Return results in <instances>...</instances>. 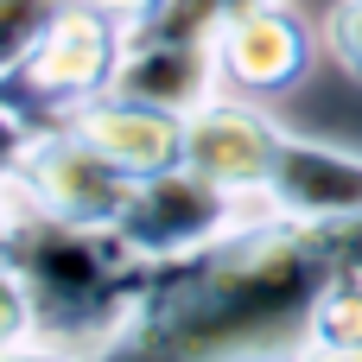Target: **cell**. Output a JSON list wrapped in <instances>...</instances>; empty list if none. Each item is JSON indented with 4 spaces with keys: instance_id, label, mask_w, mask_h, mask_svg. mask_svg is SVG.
<instances>
[{
    "instance_id": "cell-1",
    "label": "cell",
    "mask_w": 362,
    "mask_h": 362,
    "mask_svg": "<svg viewBox=\"0 0 362 362\" xmlns=\"http://www.w3.org/2000/svg\"><path fill=\"white\" fill-rule=\"evenodd\" d=\"M325 223L255 210L210 248L153 267L127 362H299L312 350L318 305L337 280Z\"/></svg>"
},
{
    "instance_id": "cell-2",
    "label": "cell",
    "mask_w": 362,
    "mask_h": 362,
    "mask_svg": "<svg viewBox=\"0 0 362 362\" xmlns=\"http://www.w3.org/2000/svg\"><path fill=\"white\" fill-rule=\"evenodd\" d=\"M153 261L115 229L64 223L6 185V344L45 337L64 350H115L134 331Z\"/></svg>"
},
{
    "instance_id": "cell-3",
    "label": "cell",
    "mask_w": 362,
    "mask_h": 362,
    "mask_svg": "<svg viewBox=\"0 0 362 362\" xmlns=\"http://www.w3.org/2000/svg\"><path fill=\"white\" fill-rule=\"evenodd\" d=\"M121 64H127V25L83 0H64L19 51L0 57L6 127L83 115L89 102H102L121 83Z\"/></svg>"
},
{
    "instance_id": "cell-4",
    "label": "cell",
    "mask_w": 362,
    "mask_h": 362,
    "mask_svg": "<svg viewBox=\"0 0 362 362\" xmlns=\"http://www.w3.org/2000/svg\"><path fill=\"white\" fill-rule=\"evenodd\" d=\"M6 185L45 216L115 229L140 178L115 165L76 121H25V127H6Z\"/></svg>"
},
{
    "instance_id": "cell-5",
    "label": "cell",
    "mask_w": 362,
    "mask_h": 362,
    "mask_svg": "<svg viewBox=\"0 0 362 362\" xmlns=\"http://www.w3.org/2000/svg\"><path fill=\"white\" fill-rule=\"evenodd\" d=\"M255 210H261L255 197H242V191H229V185H216V178H204L197 165L178 159V165H165V172L134 185L127 210L115 216V235L140 261L165 267V261H185V255L210 248L216 235L242 229Z\"/></svg>"
},
{
    "instance_id": "cell-6",
    "label": "cell",
    "mask_w": 362,
    "mask_h": 362,
    "mask_svg": "<svg viewBox=\"0 0 362 362\" xmlns=\"http://www.w3.org/2000/svg\"><path fill=\"white\" fill-rule=\"evenodd\" d=\"M280 153H286V127L255 95H210L185 121V165H197L204 178H216L255 204H261Z\"/></svg>"
},
{
    "instance_id": "cell-7",
    "label": "cell",
    "mask_w": 362,
    "mask_h": 362,
    "mask_svg": "<svg viewBox=\"0 0 362 362\" xmlns=\"http://www.w3.org/2000/svg\"><path fill=\"white\" fill-rule=\"evenodd\" d=\"M216 57H223V83H229L235 95L274 102V95L299 89V76H305L312 57H318V38H312V25H305L286 0H267V6L235 13V19L216 32Z\"/></svg>"
},
{
    "instance_id": "cell-8",
    "label": "cell",
    "mask_w": 362,
    "mask_h": 362,
    "mask_svg": "<svg viewBox=\"0 0 362 362\" xmlns=\"http://www.w3.org/2000/svg\"><path fill=\"white\" fill-rule=\"evenodd\" d=\"M261 210L293 223H350L362 216V153L337 140L286 134V153L261 191Z\"/></svg>"
},
{
    "instance_id": "cell-9",
    "label": "cell",
    "mask_w": 362,
    "mask_h": 362,
    "mask_svg": "<svg viewBox=\"0 0 362 362\" xmlns=\"http://www.w3.org/2000/svg\"><path fill=\"white\" fill-rule=\"evenodd\" d=\"M223 83V57L216 38H191V32H165V25H134L127 32V64L121 83L140 102H159L172 115H197Z\"/></svg>"
},
{
    "instance_id": "cell-10",
    "label": "cell",
    "mask_w": 362,
    "mask_h": 362,
    "mask_svg": "<svg viewBox=\"0 0 362 362\" xmlns=\"http://www.w3.org/2000/svg\"><path fill=\"white\" fill-rule=\"evenodd\" d=\"M115 165H127L134 178H153V172H165V165H178L185 159V121L191 115H172V108H159V102H140V95H127V89H108L102 102H89L83 115H70Z\"/></svg>"
},
{
    "instance_id": "cell-11",
    "label": "cell",
    "mask_w": 362,
    "mask_h": 362,
    "mask_svg": "<svg viewBox=\"0 0 362 362\" xmlns=\"http://www.w3.org/2000/svg\"><path fill=\"white\" fill-rule=\"evenodd\" d=\"M248 6H267V0H172L153 25H165V32H191V38H216L235 13H248Z\"/></svg>"
},
{
    "instance_id": "cell-12",
    "label": "cell",
    "mask_w": 362,
    "mask_h": 362,
    "mask_svg": "<svg viewBox=\"0 0 362 362\" xmlns=\"http://www.w3.org/2000/svg\"><path fill=\"white\" fill-rule=\"evenodd\" d=\"M318 38H325V51L337 57V70H350L362 83V0H331Z\"/></svg>"
},
{
    "instance_id": "cell-13",
    "label": "cell",
    "mask_w": 362,
    "mask_h": 362,
    "mask_svg": "<svg viewBox=\"0 0 362 362\" xmlns=\"http://www.w3.org/2000/svg\"><path fill=\"white\" fill-rule=\"evenodd\" d=\"M0 362H127L121 356V344L115 350H64V344H45V337H13Z\"/></svg>"
},
{
    "instance_id": "cell-14",
    "label": "cell",
    "mask_w": 362,
    "mask_h": 362,
    "mask_svg": "<svg viewBox=\"0 0 362 362\" xmlns=\"http://www.w3.org/2000/svg\"><path fill=\"white\" fill-rule=\"evenodd\" d=\"M64 0H0V32H6V51H19Z\"/></svg>"
},
{
    "instance_id": "cell-15",
    "label": "cell",
    "mask_w": 362,
    "mask_h": 362,
    "mask_svg": "<svg viewBox=\"0 0 362 362\" xmlns=\"http://www.w3.org/2000/svg\"><path fill=\"white\" fill-rule=\"evenodd\" d=\"M83 6H95V13H108V19H121V25L134 32V25H153L172 0H83Z\"/></svg>"
},
{
    "instance_id": "cell-16",
    "label": "cell",
    "mask_w": 362,
    "mask_h": 362,
    "mask_svg": "<svg viewBox=\"0 0 362 362\" xmlns=\"http://www.w3.org/2000/svg\"><path fill=\"white\" fill-rule=\"evenodd\" d=\"M299 362H362V344H312Z\"/></svg>"
}]
</instances>
